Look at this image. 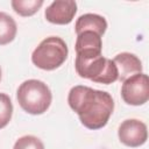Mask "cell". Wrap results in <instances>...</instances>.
<instances>
[{"label":"cell","mask_w":149,"mask_h":149,"mask_svg":"<svg viewBox=\"0 0 149 149\" xmlns=\"http://www.w3.org/2000/svg\"><path fill=\"white\" fill-rule=\"evenodd\" d=\"M77 13V3L73 0L52 1L45 9L44 16L54 24H69Z\"/></svg>","instance_id":"7"},{"label":"cell","mask_w":149,"mask_h":149,"mask_svg":"<svg viewBox=\"0 0 149 149\" xmlns=\"http://www.w3.org/2000/svg\"><path fill=\"white\" fill-rule=\"evenodd\" d=\"M74 68L79 77L99 84H112L119 77L114 62L102 54H76Z\"/></svg>","instance_id":"2"},{"label":"cell","mask_w":149,"mask_h":149,"mask_svg":"<svg viewBox=\"0 0 149 149\" xmlns=\"http://www.w3.org/2000/svg\"><path fill=\"white\" fill-rule=\"evenodd\" d=\"M17 33V26L15 20L3 13L0 12V45H5L10 43Z\"/></svg>","instance_id":"11"},{"label":"cell","mask_w":149,"mask_h":149,"mask_svg":"<svg viewBox=\"0 0 149 149\" xmlns=\"http://www.w3.org/2000/svg\"><path fill=\"white\" fill-rule=\"evenodd\" d=\"M76 54H101V36L94 31H83L77 35Z\"/></svg>","instance_id":"10"},{"label":"cell","mask_w":149,"mask_h":149,"mask_svg":"<svg viewBox=\"0 0 149 149\" xmlns=\"http://www.w3.org/2000/svg\"><path fill=\"white\" fill-rule=\"evenodd\" d=\"M107 29V21L104 16L98 14H83L80 15L74 24L76 34H80L83 31H94L98 35L102 36Z\"/></svg>","instance_id":"9"},{"label":"cell","mask_w":149,"mask_h":149,"mask_svg":"<svg viewBox=\"0 0 149 149\" xmlns=\"http://www.w3.org/2000/svg\"><path fill=\"white\" fill-rule=\"evenodd\" d=\"M16 99L21 108L33 115H40L48 111L52 94L49 86L38 79L24 80L16 91Z\"/></svg>","instance_id":"3"},{"label":"cell","mask_w":149,"mask_h":149,"mask_svg":"<svg viewBox=\"0 0 149 149\" xmlns=\"http://www.w3.org/2000/svg\"><path fill=\"white\" fill-rule=\"evenodd\" d=\"M123 101L132 106L144 105L149 99V79L146 73H137L126 79L121 86Z\"/></svg>","instance_id":"5"},{"label":"cell","mask_w":149,"mask_h":149,"mask_svg":"<svg viewBox=\"0 0 149 149\" xmlns=\"http://www.w3.org/2000/svg\"><path fill=\"white\" fill-rule=\"evenodd\" d=\"M68 102L83 126L92 130L105 127L114 109V101L108 92L84 85L73 86L70 90Z\"/></svg>","instance_id":"1"},{"label":"cell","mask_w":149,"mask_h":149,"mask_svg":"<svg viewBox=\"0 0 149 149\" xmlns=\"http://www.w3.org/2000/svg\"><path fill=\"white\" fill-rule=\"evenodd\" d=\"M14 12L21 16H31L38 12L43 5V0H12Z\"/></svg>","instance_id":"12"},{"label":"cell","mask_w":149,"mask_h":149,"mask_svg":"<svg viewBox=\"0 0 149 149\" xmlns=\"http://www.w3.org/2000/svg\"><path fill=\"white\" fill-rule=\"evenodd\" d=\"M0 80H1V68H0Z\"/></svg>","instance_id":"15"},{"label":"cell","mask_w":149,"mask_h":149,"mask_svg":"<svg viewBox=\"0 0 149 149\" xmlns=\"http://www.w3.org/2000/svg\"><path fill=\"white\" fill-rule=\"evenodd\" d=\"M13 114V104L8 94L6 93H0V129L5 128Z\"/></svg>","instance_id":"13"},{"label":"cell","mask_w":149,"mask_h":149,"mask_svg":"<svg viewBox=\"0 0 149 149\" xmlns=\"http://www.w3.org/2000/svg\"><path fill=\"white\" fill-rule=\"evenodd\" d=\"M69 49L63 38L49 36L41 41L31 55V62L38 69L51 71L59 68L68 58Z\"/></svg>","instance_id":"4"},{"label":"cell","mask_w":149,"mask_h":149,"mask_svg":"<svg viewBox=\"0 0 149 149\" xmlns=\"http://www.w3.org/2000/svg\"><path fill=\"white\" fill-rule=\"evenodd\" d=\"M13 149H44V144L34 135H24L16 140Z\"/></svg>","instance_id":"14"},{"label":"cell","mask_w":149,"mask_h":149,"mask_svg":"<svg viewBox=\"0 0 149 149\" xmlns=\"http://www.w3.org/2000/svg\"><path fill=\"white\" fill-rule=\"evenodd\" d=\"M118 69V80L120 81H125L126 79H128L129 77L141 73L142 72V63L140 61V58L130 52H121L119 55H116L114 57V59H112Z\"/></svg>","instance_id":"8"},{"label":"cell","mask_w":149,"mask_h":149,"mask_svg":"<svg viewBox=\"0 0 149 149\" xmlns=\"http://www.w3.org/2000/svg\"><path fill=\"white\" fill-rule=\"evenodd\" d=\"M118 136L120 142L127 147L136 148L143 146L148 140L147 126L141 120L127 119L119 126Z\"/></svg>","instance_id":"6"}]
</instances>
